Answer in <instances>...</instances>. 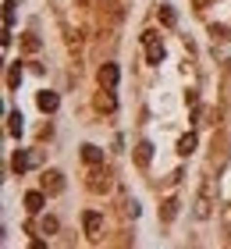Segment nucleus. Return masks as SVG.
<instances>
[{
    "instance_id": "f8f14e48",
    "label": "nucleus",
    "mask_w": 231,
    "mask_h": 249,
    "mask_svg": "<svg viewBox=\"0 0 231 249\" xmlns=\"http://www.w3.org/2000/svg\"><path fill=\"white\" fill-rule=\"evenodd\" d=\"M7 121H11V124H7V128H11V135H21V114H18V110H15V114H11Z\"/></svg>"
},
{
    "instance_id": "9d476101",
    "label": "nucleus",
    "mask_w": 231,
    "mask_h": 249,
    "mask_svg": "<svg viewBox=\"0 0 231 249\" xmlns=\"http://www.w3.org/2000/svg\"><path fill=\"white\" fill-rule=\"evenodd\" d=\"M192 150H195V135L189 132V135H181V139H178V153H181V157H189Z\"/></svg>"
},
{
    "instance_id": "0eeeda50",
    "label": "nucleus",
    "mask_w": 231,
    "mask_h": 249,
    "mask_svg": "<svg viewBox=\"0 0 231 249\" xmlns=\"http://www.w3.org/2000/svg\"><path fill=\"white\" fill-rule=\"evenodd\" d=\"M46 203V192H25V210L29 213H39Z\"/></svg>"
},
{
    "instance_id": "39448f33",
    "label": "nucleus",
    "mask_w": 231,
    "mask_h": 249,
    "mask_svg": "<svg viewBox=\"0 0 231 249\" xmlns=\"http://www.w3.org/2000/svg\"><path fill=\"white\" fill-rule=\"evenodd\" d=\"M82 228H86V235H92V239H96V235L103 231V217H100L96 210H89L86 217H82Z\"/></svg>"
},
{
    "instance_id": "2eb2a0df",
    "label": "nucleus",
    "mask_w": 231,
    "mask_h": 249,
    "mask_svg": "<svg viewBox=\"0 0 231 249\" xmlns=\"http://www.w3.org/2000/svg\"><path fill=\"white\" fill-rule=\"evenodd\" d=\"M160 21H164V25H175V11L164 7V11H160Z\"/></svg>"
},
{
    "instance_id": "6ab92c4d",
    "label": "nucleus",
    "mask_w": 231,
    "mask_h": 249,
    "mask_svg": "<svg viewBox=\"0 0 231 249\" xmlns=\"http://www.w3.org/2000/svg\"><path fill=\"white\" fill-rule=\"evenodd\" d=\"M224 224H228V231H231V207H228V213H224Z\"/></svg>"
},
{
    "instance_id": "ddd939ff",
    "label": "nucleus",
    "mask_w": 231,
    "mask_h": 249,
    "mask_svg": "<svg viewBox=\"0 0 231 249\" xmlns=\"http://www.w3.org/2000/svg\"><path fill=\"white\" fill-rule=\"evenodd\" d=\"M39 231H43V235H53V231H57V217H43Z\"/></svg>"
},
{
    "instance_id": "f03ea898",
    "label": "nucleus",
    "mask_w": 231,
    "mask_h": 249,
    "mask_svg": "<svg viewBox=\"0 0 231 249\" xmlns=\"http://www.w3.org/2000/svg\"><path fill=\"white\" fill-rule=\"evenodd\" d=\"M210 207H213V182H203L199 199H195V213H199V217H210Z\"/></svg>"
},
{
    "instance_id": "f3484780",
    "label": "nucleus",
    "mask_w": 231,
    "mask_h": 249,
    "mask_svg": "<svg viewBox=\"0 0 231 249\" xmlns=\"http://www.w3.org/2000/svg\"><path fill=\"white\" fill-rule=\"evenodd\" d=\"M149 150H153V146H149V142H142V146H139V160H142V164L149 160Z\"/></svg>"
},
{
    "instance_id": "6e6552de",
    "label": "nucleus",
    "mask_w": 231,
    "mask_h": 249,
    "mask_svg": "<svg viewBox=\"0 0 231 249\" xmlns=\"http://www.w3.org/2000/svg\"><path fill=\"white\" fill-rule=\"evenodd\" d=\"M100 82L107 86V89L118 86V64H103V68H100Z\"/></svg>"
},
{
    "instance_id": "1a4fd4ad",
    "label": "nucleus",
    "mask_w": 231,
    "mask_h": 249,
    "mask_svg": "<svg viewBox=\"0 0 231 249\" xmlns=\"http://www.w3.org/2000/svg\"><path fill=\"white\" fill-rule=\"evenodd\" d=\"M82 160L86 164H103V150H96V146H82Z\"/></svg>"
},
{
    "instance_id": "7ed1b4c3",
    "label": "nucleus",
    "mask_w": 231,
    "mask_h": 249,
    "mask_svg": "<svg viewBox=\"0 0 231 249\" xmlns=\"http://www.w3.org/2000/svg\"><path fill=\"white\" fill-rule=\"evenodd\" d=\"M86 185H89V192H107V189L114 185V182H110V171H107V167H96V171L89 175Z\"/></svg>"
},
{
    "instance_id": "dca6fc26",
    "label": "nucleus",
    "mask_w": 231,
    "mask_h": 249,
    "mask_svg": "<svg viewBox=\"0 0 231 249\" xmlns=\"http://www.w3.org/2000/svg\"><path fill=\"white\" fill-rule=\"evenodd\" d=\"M175 213H178V203H175V199H167V207H164V217L171 221V217H175Z\"/></svg>"
},
{
    "instance_id": "20e7f679",
    "label": "nucleus",
    "mask_w": 231,
    "mask_h": 249,
    "mask_svg": "<svg viewBox=\"0 0 231 249\" xmlns=\"http://www.w3.org/2000/svg\"><path fill=\"white\" fill-rule=\"evenodd\" d=\"M43 192H46V196H61V192H64V175L50 171V175L43 178Z\"/></svg>"
},
{
    "instance_id": "a211bd4d",
    "label": "nucleus",
    "mask_w": 231,
    "mask_h": 249,
    "mask_svg": "<svg viewBox=\"0 0 231 249\" xmlns=\"http://www.w3.org/2000/svg\"><path fill=\"white\" fill-rule=\"evenodd\" d=\"M7 82H11V86H18V82H21V68H11V78H7Z\"/></svg>"
},
{
    "instance_id": "4468645a",
    "label": "nucleus",
    "mask_w": 231,
    "mask_h": 249,
    "mask_svg": "<svg viewBox=\"0 0 231 249\" xmlns=\"http://www.w3.org/2000/svg\"><path fill=\"white\" fill-rule=\"evenodd\" d=\"M11 167H15V171H25V167H29V157H25V153H18L15 160H11Z\"/></svg>"
},
{
    "instance_id": "423d86ee",
    "label": "nucleus",
    "mask_w": 231,
    "mask_h": 249,
    "mask_svg": "<svg viewBox=\"0 0 231 249\" xmlns=\"http://www.w3.org/2000/svg\"><path fill=\"white\" fill-rule=\"evenodd\" d=\"M36 104H39V110H43V114H53L61 100H57V93H50V89H46V93H39V96H36Z\"/></svg>"
},
{
    "instance_id": "f257e3e1",
    "label": "nucleus",
    "mask_w": 231,
    "mask_h": 249,
    "mask_svg": "<svg viewBox=\"0 0 231 249\" xmlns=\"http://www.w3.org/2000/svg\"><path fill=\"white\" fill-rule=\"evenodd\" d=\"M142 43H146V61H149V64H160V61H164V43H160L157 32H142Z\"/></svg>"
},
{
    "instance_id": "9b49d317",
    "label": "nucleus",
    "mask_w": 231,
    "mask_h": 249,
    "mask_svg": "<svg viewBox=\"0 0 231 249\" xmlns=\"http://www.w3.org/2000/svg\"><path fill=\"white\" fill-rule=\"evenodd\" d=\"M96 107H100V110H114V107H118V100H114V93H110V89L96 96Z\"/></svg>"
}]
</instances>
